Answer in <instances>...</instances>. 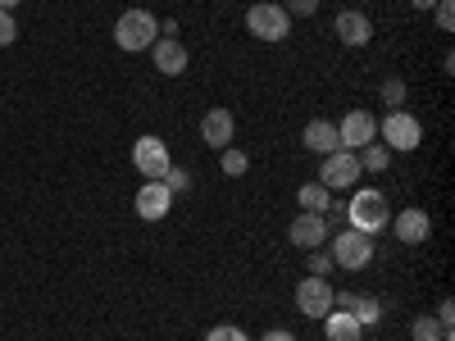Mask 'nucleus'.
I'll return each instance as SVG.
<instances>
[{
  "label": "nucleus",
  "instance_id": "4468645a",
  "mask_svg": "<svg viewBox=\"0 0 455 341\" xmlns=\"http://www.w3.org/2000/svg\"><path fill=\"white\" fill-rule=\"evenodd\" d=\"M337 42L341 46H369L373 42V23L360 10H341L337 14Z\"/></svg>",
  "mask_w": 455,
  "mask_h": 341
},
{
  "label": "nucleus",
  "instance_id": "bb28decb",
  "mask_svg": "<svg viewBox=\"0 0 455 341\" xmlns=\"http://www.w3.org/2000/svg\"><path fill=\"white\" fill-rule=\"evenodd\" d=\"M383 100H387V105H401V100H405V83H401V78H387V83H383Z\"/></svg>",
  "mask_w": 455,
  "mask_h": 341
},
{
  "label": "nucleus",
  "instance_id": "2f4dec72",
  "mask_svg": "<svg viewBox=\"0 0 455 341\" xmlns=\"http://www.w3.org/2000/svg\"><path fill=\"white\" fill-rule=\"evenodd\" d=\"M14 5H23V0H0V10H14Z\"/></svg>",
  "mask_w": 455,
  "mask_h": 341
},
{
  "label": "nucleus",
  "instance_id": "4be33fe9",
  "mask_svg": "<svg viewBox=\"0 0 455 341\" xmlns=\"http://www.w3.org/2000/svg\"><path fill=\"white\" fill-rule=\"evenodd\" d=\"M306 269H310V278H328L337 264H332V255L328 250H306Z\"/></svg>",
  "mask_w": 455,
  "mask_h": 341
},
{
  "label": "nucleus",
  "instance_id": "393cba45",
  "mask_svg": "<svg viewBox=\"0 0 455 341\" xmlns=\"http://www.w3.org/2000/svg\"><path fill=\"white\" fill-rule=\"evenodd\" d=\"M315 10H319V0H287V14L291 19H310Z\"/></svg>",
  "mask_w": 455,
  "mask_h": 341
},
{
  "label": "nucleus",
  "instance_id": "ddd939ff",
  "mask_svg": "<svg viewBox=\"0 0 455 341\" xmlns=\"http://www.w3.org/2000/svg\"><path fill=\"white\" fill-rule=\"evenodd\" d=\"M392 233H396V242H405V246H419V242H428V233H433V218H428V210H401V214L392 218Z\"/></svg>",
  "mask_w": 455,
  "mask_h": 341
},
{
  "label": "nucleus",
  "instance_id": "7ed1b4c3",
  "mask_svg": "<svg viewBox=\"0 0 455 341\" xmlns=\"http://www.w3.org/2000/svg\"><path fill=\"white\" fill-rule=\"evenodd\" d=\"M246 32L255 36V42H287L291 14L283 5H274V0H259V5L246 10Z\"/></svg>",
  "mask_w": 455,
  "mask_h": 341
},
{
  "label": "nucleus",
  "instance_id": "c85d7f7f",
  "mask_svg": "<svg viewBox=\"0 0 455 341\" xmlns=\"http://www.w3.org/2000/svg\"><path fill=\"white\" fill-rule=\"evenodd\" d=\"M451 319H455V305H451V300H442V310H437V323H442V328H451Z\"/></svg>",
  "mask_w": 455,
  "mask_h": 341
},
{
  "label": "nucleus",
  "instance_id": "0eeeda50",
  "mask_svg": "<svg viewBox=\"0 0 455 341\" xmlns=\"http://www.w3.org/2000/svg\"><path fill=\"white\" fill-rule=\"evenodd\" d=\"M337 137H341V150H364L369 141H378V119L369 109H351L347 119L337 123Z\"/></svg>",
  "mask_w": 455,
  "mask_h": 341
},
{
  "label": "nucleus",
  "instance_id": "f8f14e48",
  "mask_svg": "<svg viewBox=\"0 0 455 341\" xmlns=\"http://www.w3.org/2000/svg\"><path fill=\"white\" fill-rule=\"evenodd\" d=\"M233 132H237L233 109H210L205 119H201V141L210 150H228V146H233Z\"/></svg>",
  "mask_w": 455,
  "mask_h": 341
},
{
  "label": "nucleus",
  "instance_id": "6e6552de",
  "mask_svg": "<svg viewBox=\"0 0 455 341\" xmlns=\"http://www.w3.org/2000/svg\"><path fill=\"white\" fill-rule=\"evenodd\" d=\"M132 164H137V173L160 178V182H164V173L173 169V160H169V150H164L160 137H137V146H132Z\"/></svg>",
  "mask_w": 455,
  "mask_h": 341
},
{
  "label": "nucleus",
  "instance_id": "412c9836",
  "mask_svg": "<svg viewBox=\"0 0 455 341\" xmlns=\"http://www.w3.org/2000/svg\"><path fill=\"white\" fill-rule=\"evenodd\" d=\"M219 164H223V173H228V178H242V173L251 169V160H246V150H237V146H228Z\"/></svg>",
  "mask_w": 455,
  "mask_h": 341
},
{
  "label": "nucleus",
  "instance_id": "f257e3e1",
  "mask_svg": "<svg viewBox=\"0 0 455 341\" xmlns=\"http://www.w3.org/2000/svg\"><path fill=\"white\" fill-rule=\"evenodd\" d=\"M114 42H119V51H128V55L150 51L160 42V19L150 10H124L119 23H114Z\"/></svg>",
  "mask_w": 455,
  "mask_h": 341
},
{
  "label": "nucleus",
  "instance_id": "9d476101",
  "mask_svg": "<svg viewBox=\"0 0 455 341\" xmlns=\"http://www.w3.org/2000/svg\"><path fill=\"white\" fill-rule=\"evenodd\" d=\"M296 310L306 319H323L332 310V282L328 278H306L296 287Z\"/></svg>",
  "mask_w": 455,
  "mask_h": 341
},
{
  "label": "nucleus",
  "instance_id": "7c9ffc66",
  "mask_svg": "<svg viewBox=\"0 0 455 341\" xmlns=\"http://www.w3.org/2000/svg\"><path fill=\"white\" fill-rule=\"evenodd\" d=\"M410 5H414V10H433V5H437V0H410Z\"/></svg>",
  "mask_w": 455,
  "mask_h": 341
},
{
  "label": "nucleus",
  "instance_id": "6ab92c4d",
  "mask_svg": "<svg viewBox=\"0 0 455 341\" xmlns=\"http://www.w3.org/2000/svg\"><path fill=\"white\" fill-rule=\"evenodd\" d=\"M410 337L414 341H451V328H442L437 314H419V319H414V328H410Z\"/></svg>",
  "mask_w": 455,
  "mask_h": 341
},
{
  "label": "nucleus",
  "instance_id": "2eb2a0df",
  "mask_svg": "<svg viewBox=\"0 0 455 341\" xmlns=\"http://www.w3.org/2000/svg\"><path fill=\"white\" fill-rule=\"evenodd\" d=\"M150 59H156V68L164 73V78H178V73H187V46L178 42V36H160V42L150 46Z\"/></svg>",
  "mask_w": 455,
  "mask_h": 341
},
{
  "label": "nucleus",
  "instance_id": "5701e85b",
  "mask_svg": "<svg viewBox=\"0 0 455 341\" xmlns=\"http://www.w3.org/2000/svg\"><path fill=\"white\" fill-rule=\"evenodd\" d=\"M205 341H251L242 328H233V323H219V328H210L205 332Z\"/></svg>",
  "mask_w": 455,
  "mask_h": 341
},
{
  "label": "nucleus",
  "instance_id": "f03ea898",
  "mask_svg": "<svg viewBox=\"0 0 455 341\" xmlns=\"http://www.w3.org/2000/svg\"><path fill=\"white\" fill-rule=\"evenodd\" d=\"M347 214V223L355 227V233H383V227L392 223V210H387V201H383V192H373V186H364V192H355L351 196V205L341 210Z\"/></svg>",
  "mask_w": 455,
  "mask_h": 341
},
{
  "label": "nucleus",
  "instance_id": "9b49d317",
  "mask_svg": "<svg viewBox=\"0 0 455 341\" xmlns=\"http://www.w3.org/2000/svg\"><path fill=\"white\" fill-rule=\"evenodd\" d=\"M287 237H291V246H300V250H319V246L328 242V214H306V210H300V214L291 218V227H287Z\"/></svg>",
  "mask_w": 455,
  "mask_h": 341
},
{
  "label": "nucleus",
  "instance_id": "cd10ccee",
  "mask_svg": "<svg viewBox=\"0 0 455 341\" xmlns=\"http://www.w3.org/2000/svg\"><path fill=\"white\" fill-rule=\"evenodd\" d=\"M433 10H437V28H442V32H451V28H455V10H451V0H437Z\"/></svg>",
  "mask_w": 455,
  "mask_h": 341
},
{
  "label": "nucleus",
  "instance_id": "423d86ee",
  "mask_svg": "<svg viewBox=\"0 0 455 341\" xmlns=\"http://www.w3.org/2000/svg\"><path fill=\"white\" fill-rule=\"evenodd\" d=\"M360 173H364V169H360V155H355V150H332V155H323L319 182L328 186V192H347V186H355Z\"/></svg>",
  "mask_w": 455,
  "mask_h": 341
},
{
  "label": "nucleus",
  "instance_id": "c756f323",
  "mask_svg": "<svg viewBox=\"0 0 455 341\" xmlns=\"http://www.w3.org/2000/svg\"><path fill=\"white\" fill-rule=\"evenodd\" d=\"M259 341H296V337H291V332H283V328H274V332H264Z\"/></svg>",
  "mask_w": 455,
  "mask_h": 341
},
{
  "label": "nucleus",
  "instance_id": "39448f33",
  "mask_svg": "<svg viewBox=\"0 0 455 341\" xmlns=\"http://www.w3.org/2000/svg\"><path fill=\"white\" fill-rule=\"evenodd\" d=\"M378 137H383V146L387 150H414L424 141V128H419V119L414 114H405V109H392L383 123H378Z\"/></svg>",
  "mask_w": 455,
  "mask_h": 341
},
{
  "label": "nucleus",
  "instance_id": "aec40b11",
  "mask_svg": "<svg viewBox=\"0 0 455 341\" xmlns=\"http://www.w3.org/2000/svg\"><path fill=\"white\" fill-rule=\"evenodd\" d=\"M355 155H360V169H369V173H383V169L392 164V150L378 146V141H369L364 150H355Z\"/></svg>",
  "mask_w": 455,
  "mask_h": 341
},
{
  "label": "nucleus",
  "instance_id": "b1692460",
  "mask_svg": "<svg viewBox=\"0 0 455 341\" xmlns=\"http://www.w3.org/2000/svg\"><path fill=\"white\" fill-rule=\"evenodd\" d=\"M14 42H19V23L10 10H0V46H14Z\"/></svg>",
  "mask_w": 455,
  "mask_h": 341
},
{
  "label": "nucleus",
  "instance_id": "f3484780",
  "mask_svg": "<svg viewBox=\"0 0 455 341\" xmlns=\"http://www.w3.org/2000/svg\"><path fill=\"white\" fill-rule=\"evenodd\" d=\"M300 141H306V150H315V155H332V150H341L337 123H323V119H310L306 132H300Z\"/></svg>",
  "mask_w": 455,
  "mask_h": 341
},
{
  "label": "nucleus",
  "instance_id": "a878e982",
  "mask_svg": "<svg viewBox=\"0 0 455 341\" xmlns=\"http://www.w3.org/2000/svg\"><path fill=\"white\" fill-rule=\"evenodd\" d=\"M164 186H169V192H187V186H192V178H187V169H169V173H164Z\"/></svg>",
  "mask_w": 455,
  "mask_h": 341
},
{
  "label": "nucleus",
  "instance_id": "a211bd4d",
  "mask_svg": "<svg viewBox=\"0 0 455 341\" xmlns=\"http://www.w3.org/2000/svg\"><path fill=\"white\" fill-rule=\"evenodd\" d=\"M296 201H300V210H306V214H323V210H332L323 182H306V186L296 192Z\"/></svg>",
  "mask_w": 455,
  "mask_h": 341
},
{
  "label": "nucleus",
  "instance_id": "dca6fc26",
  "mask_svg": "<svg viewBox=\"0 0 455 341\" xmlns=\"http://www.w3.org/2000/svg\"><path fill=\"white\" fill-rule=\"evenodd\" d=\"M323 337H328V341H364V328L355 323L351 310H337V305H332V310L323 314Z\"/></svg>",
  "mask_w": 455,
  "mask_h": 341
},
{
  "label": "nucleus",
  "instance_id": "1a4fd4ad",
  "mask_svg": "<svg viewBox=\"0 0 455 341\" xmlns=\"http://www.w3.org/2000/svg\"><path fill=\"white\" fill-rule=\"evenodd\" d=\"M169 210H173V192H169V186H164L160 178H146V182L137 186V218L160 223Z\"/></svg>",
  "mask_w": 455,
  "mask_h": 341
},
{
  "label": "nucleus",
  "instance_id": "20e7f679",
  "mask_svg": "<svg viewBox=\"0 0 455 341\" xmlns=\"http://www.w3.org/2000/svg\"><path fill=\"white\" fill-rule=\"evenodd\" d=\"M332 264L337 269H369V259H373V237L369 233H355V227H347V233H337V242H332Z\"/></svg>",
  "mask_w": 455,
  "mask_h": 341
}]
</instances>
